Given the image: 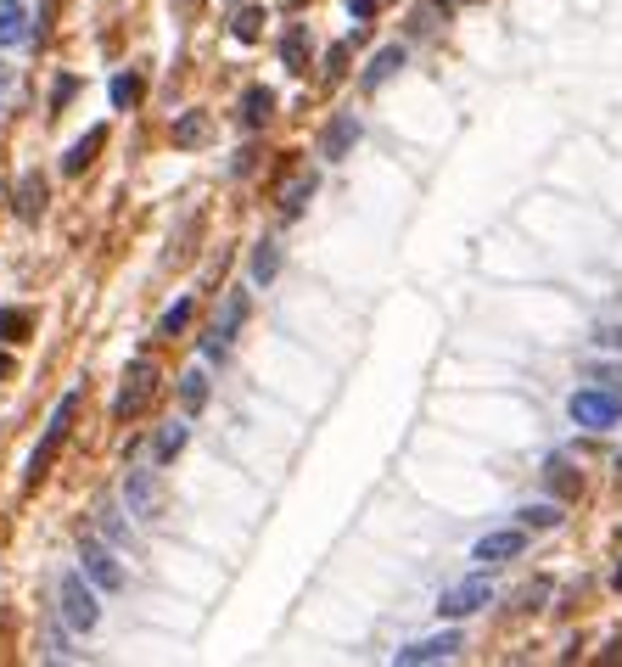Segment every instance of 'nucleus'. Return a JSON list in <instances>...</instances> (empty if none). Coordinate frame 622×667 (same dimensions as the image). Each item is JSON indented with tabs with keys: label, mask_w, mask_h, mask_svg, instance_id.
Here are the masks:
<instances>
[{
	"label": "nucleus",
	"mask_w": 622,
	"mask_h": 667,
	"mask_svg": "<svg viewBox=\"0 0 622 667\" xmlns=\"http://www.w3.org/2000/svg\"><path fill=\"white\" fill-rule=\"evenodd\" d=\"M79 398H85V393L73 387V393L62 398L57 410H51V426H45L40 449H34V455H29V483H40V477H45V466H51V455H57V449H62V438H68V426H73V410H79Z\"/></svg>",
	"instance_id": "1"
},
{
	"label": "nucleus",
	"mask_w": 622,
	"mask_h": 667,
	"mask_svg": "<svg viewBox=\"0 0 622 667\" xmlns=\"http://www.w3.org/2000/svg\"><path fill=\"white\" fill-rule=\"evenodd\" d=\"M572 421L578 426H589V432H606V426H617L622 421V398L617 393H606V387H583V393H572Z\"/></svg>",
	"instance_id": "2"
},
{
	"label": "nucleus",
	"mask_w": 622,
	"mask_h": 667,
	"mask_svg": "<svg viewBox=\"0 0 622 667\" xmlns=\"http://www.w3.org/2000/svg\"><path fill=\"white\" fill-rule=\"evenodd\" d=\"M62 623H68L73 634H90V628L101 623V606H96V595H90L85 572H68V578H62Z\"/></svg>",
	"instance_id": "3"
},
{
	"label": "nucleus",
	"mask_w": 622,
	"mask_h": 667,
	"mask_svg": "<svg viewBox=\"0 0 622 667\" xmlns=\"http://www.w3.org/2000/svg\"><path fill=\"white\" fill-rule=\"evenodd\" d=\"M79 572H85L96 589H124V567H118V555H113V544H101V539H85V550H79Z\"/></svg>",
	"instance_id": "4"
},
{
	"label": "nucleus",
	"mask_w": 622,
	"mask_h": 667,
	"mask_svg": "<svg viewBox=\"0 0 622 667\" xmlns=\"http://www.w3.org/2000/svg\"><path fill=\"white\" fill-rule=\"evenodd\" d=\"M241 320H247V292H230L225 309H219V320H213V331L202 337V354H208V359H225L230 354V337H236Z\"/></svg>",
	"instance_id": "5"
},
{
	"label": "nucleus",
	"mask_w": 622,
	"mask_h": 667,
	"mask_svg": "<svg viewBox=\"0 0 622 667\" xmlns=\"http://www.w3.org/2000/svg\"><path fill=\"white\" fill-rule=\"evenodd\" d=\"M494 600V589H488V578H466V583H454V589H443L438 600V617H449V623H460V617H471V611H482Z\"/></svg>",
	"instance_id": "6"
},
{
	"label": "nucleus",
	"mask_w": 622,
	"mask_h": 667,
	"mask_svg": "<svg viewBox=\"0 0 622 667\" xmlns=\"http://www.w3.org/2000/svg\"><path fill=\"white\" fill-rule=\"evenodd\" d=\"M152 387H157V365H152V359H135V365H129V376H124V393H118L113 410H118V415H141V404L152 398Z\"/></svg>",
	"instance_id": "7"
},
{
	"label": "nucleus",
	"mask_w": 622,
	"mask_h": 667,
	"mask_svg": "<svg viewBox=\"0 0 622 667\" xmlns=\"http://www.w3.org/2000/svg\"><path fill=\"white\" fill-rule=\"evenodd\" d=\"M522 544H527L522 527H499V533H482V539H477L471 561H482V567H494V561H516V555H522Z\"/></svg>",
	"instance_id": "8"
},
{
	"label": "nucleus",
	"mask_w": 622,
	"mask_h": 667,
	"mask_svg": "<svg viewBox=\"0 0 622 667\" xmlns=\"http://www.w3.org/2000/svg\"><path fill=\"white\" fill-rule=\"evenodd\" d=\"M460 651V634H438V639H421V645H404V651L393 656L398 667H421V662H449V656Z\"/></svg>",
	"instance_id": "9"
},
{
	"label": "nucleus",
	"mask_w": 622,
	"mask_h": 667,
	"mask_svg": "<svg viewBox=\"0 0 622 667\" xmlns=\"http://www.w3.org/2000/svg\"><path fill=\"white\" fill-rule=\"evenodd\" d=\"M124 499H129V511H135V516H152L157 511V477H152V471H129Z\"/></svg>",
	"instance_id": "10"
},
{
	"label": "nucleus",
	"mask_w": 622,
	"mask_h": 667,
	"mask_svg": "<svg viewBox=\"0 0 622 667\" xmlns=\"http://www.w3.org/2000/svg\"><path fill=\"white\" fill-rule=\"evenodd\" d=\"M101 141H107V129H90V135H85V141H73L68 146V157H62V174H85L90 169V157H96L101 152Z\"/></svg>",
	"instance_id": "11"
},
{
	"label": "nucleus",
	"mask_w": 622,
	"mask_h": 667,
	"mask_svg": "<svg viewBox=\"0 0 622 667\" xmlns=\"http://www.w3.org/2000/svg\"><path fill=\"white\" fill-rule=\"evenodd\" d=\"M398 68H404V45H387V51H376V57H370V68H365V90L387 85Z\"/></svg>",
	"instance_id": "12"
},
{
	"label": "nucleus",
	"mask_w": 622,
	"mask_h": 667,
	"mask_svg": "<svg viewBox=\"0 0 622 667\" xmlns=\"http://www.w3.org/2000/svg\"><path fill=\"white\" fill-rule=\"evenodd\" d=\"M40 213H45V180L40 174H23V185H17V219H29L34 225Z\"/></svg>",
	"instance_id": "13"
},
{
	"label": "nucleus",
	"mask_w": 622,
	"mask_h": 667,
	"mask_svg": "<svg viewBox=\"0 0 622 667\" xmlns=\"http://www.w3.org/2000/svg\"><path fill=\"white\" fill-rule=\"evenodd\" d=\"M269 107H275V96H269L264 85H253L247 96H241V129H258V124H269Z\"/></svg>",
	"instance_id": "14"
},
{
	"label": "nucleus",
	"mask_w": 622,
	"mask_h": 667,
	"mask_svg": "<svg viewBox=\"0 0 622 667\" xmlns=\"http://www.w3.org/2000/svg\"><path fill=\"white\" fill-rule=\"evenodd\" d=\"M354 141H359V118H354V113H342L337 124L326 129V157H331V163H337V157L348 152V146H354Z\"/></svg>",
	"instance_id": "15"
},
{
	"label": "nucleus",
	"mask_w": 622,
	"mask_h": 667,
	"mask_svg": "<svg viewBox=\"0 0 622 667\" xmlns=\"http://www.w3.org/2000/svg\"><path fill=\"white\" fill-rule=\"evenodd\" d=\"M17 40H29V12L17 0H6L0 6V45H17Z\"/></svg>",
	"instance_id": "16"
},
{
	"label": "nucleus",
	"mask_w": 622,
	"mask_h": 667,
	"mask_svg": "<svg viewBox=\"0 0 622 667\" xmlns=\"http://www.w3.org/2000/svg\"><path fill=\"white\" fill-rule=\"evenodd\" d=\"M314 197V174H297V180L292 185H286V191H281V213H286V219H297V213H303V202H309Z\"/></svg>",
	"instance_id": "17"
},
{
	"label": "nucleus",
	"mask_w": 622,
	"mask_h": 667,
	"mask_svg": "<svg viewBox=\"0 0 622 667\" xmlns=\"http://www.w3.org/2000/svg\"><path fill=\"white\" fill-rule=\"evenodd\" d=\"M180 449H185V421H174V426H163V432H157V466H169Z\"/></svg>",
	"instance_id": "18"
},
{
	"label": "nucleus",
	"mask_w": 622,
	"mask_h": 667,
	"mask_svg": "<svg viewBox=\"0 0 622 667\" xmlns=\"http://www.w3.org/2000/svg\"><path fill=\"white\" fill-rule=\"evenodd\" d=\"M275 270H281V247H275V242H264V247L253 253V281H258V286H264V281H275Z\"/></svg>",
	"instance_id": "19"
},
{
	"label": "nucleus",
	"mask_w": 622,
	"mask_h": 667,
	"mask_svg": "<svg viewBox=\"0 0 622 667\" xmlns=\"http://www.w3.org/2000/svg\"><path fill=\"white\" fill-rule=\"evenodd\" d=\"M180 398H185V410H202V404H208V376H202V370H185Z\"/></svg>",
	"instance_id": "20"
},
{
	"label": "nucleus",
	"mask_w": 622,
	"mask_h": 667,
	"mask_svg": "<svg viewBox=\"0 0 622 667\" xmlns=\"http://www.w3.org/2000/svg\"><path fill=\"white\" fill-rule=\"evenodd\" d=\"M303 57H309V34L292 29V34H286V45H281V62H286L292 73H303Z\"/></svg>",
	"instance_id": "21"
},
{
	"label": "nucleus",
	"mask_w": 622,
	"mask_h": 667,
	"mask_svg": "<svg viewBox=\"0 0 622 667\" xmlns=\"http://www.w3.org/2000/svg\"><path fill=\"white\" fill-rule=\"evenodd\" d=\"M202 135H208V118L202 113H185L180 124H174V146H197Z\"/></svg>",
	"instance_id": "22"
},
{
	"label": "nucleus",
	"mask_w": 622,
	"mask_h": 667,
	"mask_svg": "<svg viewBox=\"0 0 622 667\" xmlns=\"http://www.w3.org/2000/svg\"><path fill=\"white\" fill-rule=\"evenodd\" d=\"M23 331H29V314H23V309H0V342H17Z\"/></svg>",
	"instance_id": "23"
},
{
	"label": "nucleus",
	"mask_w": 622,
	"mask_h": 667,
	"mask_svg": "<svg viewBox=\"0 0 622 667\" xmlns=\"http://www.w3.org/2000/svg\"><path fill=\"white\" fill-rule=\"evenodd\" d=\"M135 96H141V79H135V73H118L113 79V107H135Z\"/></svg>",
	"instance_id": "24"
},
{
	"label": "nucleus",
	"mask_w": 622,
	"mask_h": 667,
	"mask_svg": "<svg viewBox=\"0 0 622 667\" xmlns=\"http://www.w3.org/2000/svg\"><path fill=\"white\" fill-rule=\"evenodd\" d=\"M258 23H264V12H258V6H241V12H236V40L253 45L258 40Z\"/></svg>",
	"instance_id": "25"
},
{
	"label": "nucleus",
	"mask_w": 622,
	"mask_h": 667,
	"mask_svg": "<svg viewBox=\"0 0 622 667\" xmlns=\"http://www.w3.org/2000/svg\"><path fill=\"white\" fill-rule=\"evenodd\" d=\"M561 522V505H527L522 511V527H555Z\"/></svg>",
	"instance_id": "26"
},
{
	"label": "nucleus",
	"mask_w": 622,
	"mask_h": 667,
	"mask_svg": "<svg viewBox=\"0 0 622 667\" xmlns=\"http://www.w3.org/2000/svg\"><path fill=\"white\" fill-rule=\"evenodd\" d=\"M185 320H191V298L174 303V309L163 314V326H157V331H163V337H174V331H185Z\"/></svg>",
	"instance_id": "27"
},
{
	"label": "nucleus",
	"mask_w": 622,
	"mask_h": 667,
	"mask_svg": "<svg viewBox=\"0 0 622 667\" xmlns=\"http://www.w3.org/2000/svg\"><path fill=\"white\" fill-rule=\"evenodd\" d=\"M544 477H550V488H555V494H572V488H578L572 477H566V466H561V460H550V471H544Z\"/></svg>",
	"instance_id": "28"
},
{
	"label": "nucleus",
	"mask_w": 622,
	"mask_h": 667,
	"mask_svg": "<svg viewBox=\"0 0 622 667\" xmlns=\"http://www.w3.org/2000/svg\"><path fill=\"white\" fill-rule=\"evenodd\" d=\"M594 342L611 348V354H622V326H600V331H594Z\"/></svg>",
	"instance_id": "29"
},
{
	"label": "nucleus",
	"mask_w": 622,
	"mask_h": 667,
	"mask_svg": "<svg viewBox=\"0 0 622 667\" xmlns=\"http://www.w3.org/2000/svg\"><path fill=\"white\" fill-rule=\"evenodd\" d=\"M589 376L594 382H606V387H622V365H594Z\"/></svg>",
	"instance_id": "30"
},
{
	"label": "nucleus",
	"mask_w": 622,
	"mask_h": 667,
	"mask_svg": "<svg viewBox=\"0 0 622 667\" xmlns=\"http://www.w3.org/2000/svg\"><path fill=\"white\" fill-rule=\"evenodd\" d=\"M376 6H382V0H348V12H354V23H365V17H376Z\"/></svg>",
	"instance_id": "31"
},
{
	"label": "nucleus",
	"mask_w": 622,
	"mask_h": 667,
	"mask_svg": "<svg viewBox=\"0 0 622 667\" xmlns=\"http://www.w3.org/2000/svg\"><path fill=\"white\" fill-rule=\"evenodd\" d=\"M73 90H79V79H57V90H51V107H62V101H68Z\"/></svg>",
	"instance_id": "32"
},
{
	"label": "nucleus",
	"mask_w": 622,
	"mask_h": 667,
	"mask_svg": "<svg viewBox=\"0 0 622 667\" xmlns=\"http://www.w3.org/2000/svg\"><path fill=\"white\" fill-rule=\"evenodd\" d=\"M6 370H12V359H6V354H0V376H6Z\"/></svg>",
	"instance_id": "33"
},
{
	"label": "nucleus",
	"mask_w": 622,
	"mask_h": 667,
	"mask_svg": "<svg viewBox=\"0 0 622 667\" xmlns=\"http://www.w3.org/2000/svg\"><path fill=\"white\" fill-rule=\"evenodd\" d=\"M611 583H617V589H622V567H617V572H611Z\"/></svg>",
	"instance_id": "34"
}]
</instances>
